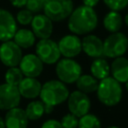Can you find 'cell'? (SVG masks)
I'll return each mask as SVG.
<instances>
[{"label": "cell", "mask_w": 128, "mask_h": 128, "mask_svg": "<svg viewBox=\"0 0 128 128\" xmlns=\"http://www.w3.org/2000/svg\"><path fill=\"white\" fill-rule=\"evenodd\" d=\"M98 14L94 8L80 5L72 11L68 17L67 27L69 31L78 36L92 33L98 26Z\"/></svg>", "instance_id": "6da1fadb"}, {"label": "cell", "mask_w": 128, "mask_h": 128, "mask_svg": "<svg viewBox=\"0 0 128 128\" xmlns=\"http://www.w3.org/2000/svg\"><path fill=\"white\" fill-rule=\"evenodd\" d=\"M96 96L98 101L106 107H114L120 103L123 97V88L121 83L113 77L108 76L99 81Z\"/></svg>", "instance_id": "7a4b0ae2"}, {"label": "cell", "mask_w": 128, "mask_h": 128, "mask_svg": "<svg viewBox=\"0 0 128 128\" xmlns=\"http://www.w3.org/2000/svg\"><path fill=\"white\" fill-rule=\"evenodd\" d=\"M69 94L66 84L58 79H50L42 84L39 98L44 104L56 107L66 102Z\"/></svg>", "instance_id": "3957f363"}, {"label": "cell", "mask_w": 128, "mask_h": 128, "mask_svg": "<svg viewBox=\"0 0 128 128\" xmlns=\"http://www.w3.org/2000/svg\"><path fill=\"white\" fill-rule=\"evenodd\" d=\"M57 79L64 84H74L82 74V66L74 58H60L55 64Z\"/></svg>", "instance_id": "277c9868"}, {"label": "cell", "mask_w": 128, "mask_h": 128, "mask_svg": "<svg viewBox=\"0 0 128 128\" xmlns=\"http://www.w3.org/2000/svg\"><path fill=\"white\" fill-rule=\"evenodd\" d=\"M128 51V37L123 32L109 33L103 40V55L106 58L114 59Z\"/></svg>", "instance_id": "5b68a950"}, {"label": "cell", "mask_w": 128, "mask_h": 128, "mask_svg": "<svg viewBox=\"0 0 128 128\" xmlns=\"http://www.w3.org/2000/svg\"><path fill=\"white\" fill-rule=\"evenodd\" d=\"M73 0H49L43 7V13L54 23L68 19L74 10Z\"/></svg>", "instance_id": "8992f818"}, {"label": "cell", "mask_w": 128, "mask_h": 128, "mask_svg": "<svg viewBox=\"0 0 128 128\" xmlns=\"http://www.w3.org/2000/svg\"><path fill=\"white\" fill-rule=\"evenodd\" d=\"M35 54L44 65H55L61 58L58 44L51 38L39 39L35 44Z\"/></svg>", "instance_id": "52a82bcc"}, {"label": "cell", "mask_w": 128, "mask_h": 128, "mask_svg": "<svg viewBox=\"0 0 128 128\" xmlns=\"http://www.w3.org/2000/svg\"><path fill=\"white\" fill-rule=\"evenodd\" d=\"M66 102L69 112L78 118L89 113L91 109L90 97L88 96V94H85L79 90L70 92Z\"/></svg>", "instance_id": "ba28073f"}, {"label": "cell", "mask_w": 128, "mask_h": 128, "mask_svg": "<svg viewBox=\"0 0 128 128\" xmlns=\"http://www.w3.org/2000/svg\"><path fill=\"white\" fill-rule=\"evenodd\" d=\"M23 57L22 49L13 41L8 40L0 44V62L6 67L18 66Z\"/></svg>", "instance_id": "9c48e42d"}, {"label": "cell", "mask_w": 128, "mask_h": 128, "mask_svg": "<svg viewBox=\"0 0 128 128\" xmlns=\"http://www.w3.org/2000/svg\"><path fill=\"white\" fill-rule=\"evenodd\" d=\"M57 44L60 54L64 58H75L82 52L81 38L73 33L62 36Z\"/></svg>", "instance_id": "30bf717a"}, {"label": "cell", "mask_w": 128, "mask_h": 128, "mask_svg": "<svg viewBox=\"0 0 128 128\" xmlns=\"http://www.w3.org/2000/svg\"><path fill=\"white\" fill-rule=\"evenodd\" d=\"M21 96L17 86L7 83L0 84V110L8 111L19 106Z\"/></svg>", "instance_id": "8fae6325"}, {"label": "cell", "mask_w": 128, "mask_h": 128, "mask_svg": "<svg viewBox=\"0 0 128 128\" xmlns=\"http://www.w3.org/2000/svg\"><path fill=\"white\" fill-rule=\"evenodd\" d=\"M18 67L20 68L24 77L32 78L39 77L44 70L43 62L35 53H27L23 55Z\"/></svg>", "instance_id": "7c38bea8"}, {"label": "cell", "mask_w": 128, "mask_h": 128, "mask_svg": "<svg viewBox=\"0 0 128 128\" xmlns=\"http://www.w3.org/2000/svg\"><path fill=\"white\" fill-rule=\"evenodd\" d=\"M30 27V29L38 39L51 38L54 31L53 22L44 13L34 14Z\"/></svg>", "instance_id": "4fadbf2b"}, {"label": "cell", "mask_w": 128, "mask_h": 128, "mask_svg": "<svg viewBox=\"0 0 128 128\" xmlns=\"http://www.w3.org/2000/svg\"><path fill=\"white\" fill-rule=\"evenodd\" d=\"M17 29L15 16L9 10L0 7V42L12 40Z\"/></svg>", "instance_id": "5bb4252c"}, {"label": "cell", "mask_w": 128, "mask_h": 128, "mask_svg": "<svg viewBox=\"0 0 128 128\" xmlns=\"http://www.w3.org/2000/svg\"><path fill=\"white\" fill-rule=\"evenodd\" d=\"M82 52L89 58L95 59L99 57H104L103 55V40L95 34L84 35L81 39Z\"/></svg>", "instance_id": "9a60e30c"}, {"label": "cell", "mask_w": 128, "mask_h": 128, "mask_svg": "<svg viewBox=\"0 0 128 128\" xmlns=\"http://www.w3.org/2000/svg\"><path fill=\"white\" fill-rule=\"evenodd\" d=\"M42 83L37 78L24 77L17 86L21 98L34 100L40 95Z\"/></svg>", "instance_id": "2e32d148"}, {"label": "cell", "mask_w": 128, "mask_h": 128, "mask_svg": "<svg viewBox=\"0 0 128 128\" xmlns=\"http://www.w3.org/2000/svg\"><path fill=\"white\" fill-rule=\"evenodd\" d=\"M4 122L5 128H28L29 120L24 109L17 106L6 111Z\"/></svg>", "instance_id": "e0dca14e"}, {"label": "cell", "mask_w": 128, "mask_h": 128, "mask_svg": "<svg viewBox=\"0 0 128 128\" xmlns=\"http://www.w3.org/2000/svg\"><path fill=\"white\" fill-rule=\"evenodd\" d=\"M110 75L116 81L124 84L128 81V58L120 56L110 63Z\"/></svg>", "instance_id": "ac0fdd59"}, {"label": "cell", "mask_w": 128, "mask_h": 128, "mask_svg": "<svg viewBox=\"0 0 128 128\" xmlns=\"http://www.w3.org/2000/svg\"><path fill=\"white\" fill-rule=\"evenodd\" d=\"M12 40L23 50V49H30L35 46L36 44V36L32 32L30 28L22 27L18 28L15 32Z\"/></svg>", "instance_id": "d6986e66"}, {"label": "cell", "mask_w": 128, "mask_h": 128, "mask_svg": "<svg viewBox=\"0 0 128 128\" xmlns=\"http://www.w3.org/2000/svg\"><path fill=\"white\" fill-rule=\"evenodd\" d=\"M123 16L119 11L109 10L103 17L102 25L108 33H115L123 27Z\"/></svg>", "instance_id": "ffe728a7"}, {"label": "cell", "mask_w": 128, "mask_h": 128, "mask_svg": "<svg viewBox=\"0 0 128 128\" xmlns=\"http://www.w3.org/2000/svg\"><path fill=\"white\" fill-rule=\"evenodd\" d=\"M90 74L100 81L110 76V64L104 57L95 58L90 64Z\"/></svg>", "instance_id": "44dd1931"}, {"label": "cell", "mask_w": 128, "mask_h": 128, "mask_svg": "<svg viewBox=\"0 0 128 128\" xmlns=\"http://www.w3.org/2000/svg\"><path fill=\"white\" fill-rule=\"evenodd\" d=\"M75 84L77 90L85 94H91L96 92L99 81L96 78H94L91 74H81V76L78 78Z\"/></svg>", "instance_id": "7402d4cb"}, {"label": "cell", "mask_w": 128, "mask_h": 128, "mask_svg": "<svg viewBox=\"0 0 128 128\" xmlns=\"http://www.w3.org/2000/svg\"><path fill=\"white\" fill-rule=\"evenodd\" d=\"M26 116L28 120L31 121H36L42 118V116L45 114L44 112V103L41 100H31L25 107L24 109Z\"/></svg>", "instance_id": "603a6c76"}, {"label": "cell", "mask_w": 128, "mask_h": 128, "mask_svg": "<svg viewBox=\"0 0 128 128\" xmlns=\"http://www.w3.org/2000/svg\"><path fill=\"white\" fill-rule=\"evenodd\" d=\"M23 78H24V75L18 66L8 67V69L6 70V72L4 74L5 83L13 85V86H18Z\"/></svg>", "instance_id": "cb8c5ba5"}, {"label": "cell", "mask_w": 128, "mask_h": 128, "mask_svg": "<svg viewBox=\"0 0 128 128\" xmlns=\"http://www.w3.org/2000/svg\"><path fill=\"white\" fill-rule=\"evenodd\" d=\"M78 128H102L101 121L93 113H87L79 118Z\"/></svg>", "instance_id": "d4e9b609"}, {"label": "cell", "mask_w": 128, "mask_h": 128, "mask_svg": "<svg viewBox=\"0 0 128 128\" xmlns=\"http://www.w3.org/2000/svg\"><path fill=\"white\" fill-rule=\"evenodd\" d=\"M33 17H34V14L32 12H30L26 8H21L17 11L15 15V20L18 25L22 27H27L31 24Z\"/></svg>", "instance_id": "484cf974"}, {"label": "cell", "mask_w": 128, "mask_h": 128, "mask_svg": "<svg viewBox=\"0 0 128 128\" xmlns=\"http://www.w3.org/2000/svg\"><path fill=\"white\" fill-rule=\"evenodd\" d=\"M109 10L122 11L128 6V0H102Z\"/></svg>", "instance_id": "4316f807"}, {"label": "cell", "mask_w": 128, "mask_h": 128, "mask_svg": "<svg viewBox=\"0 0 128 128\" xmlns=\"http://www.w3.org/2000/svg\"><path fill=\"white\" fill-rule=\"evenodd\" d=\"M78 122L79 118L70 112L65 114L60 120V123L63 128H78Z\"/></svg>", "instance_id": "83f0119b"}, {"label": "cell", "mask_w": 128, "mask_h": 128, "mask_svg": "<svg viewBox=\"0 0 128 128\" xmlns=\"http://www.w3.org/2000/svg\"><path fill=\"white\" fill-rule=\"evenodd\" d=\"M43 7L44 5L40 0H27L25 5V8L28 9L33 14L41 13V11H43Z\"/></svg>", "instance_id": "f1b7e54d"}, {"label": "cell", "mask_w": 128, "mask_h": 128, "mask_svg": "<svg viewBox=\"0 0 128 128\" xmlns=\"http://www.w3.org/2000/svg\"><path fill=\"white\" fill-rule=\"evenodd\" d=\"M41 128H63L60 121L56 119H48L44 121L41 125Z\"/></svg>", "instance_id": "f546056e"}, {"label": "cell", "mask_w": 128, "mask_h": 128, "mask_svg": "<svg viewBox=\"0 0 128 128\" xmlns=\"http://www.w3.org/2000/svg\"><path fill=\"white\" fill-rule=\"evenodd\" d=\"M9 2H10V4L13 7L21 9V8H24L25 7L27 0H9Z\"/></svg>", "instance_id": "4dcf8cb0"}, {"label": "cell", "mask_w": 128, "mask_h": 128, "mask_svg": "<svg viewBox=\"0 0 128 128\" xmlns=\"http://www.w3.org/2000/svg\"><path fill=\"white\" fill-rule=\"evenodd\" d=\"M81 1H82L83 5L88 6V7H92V8L96 7L100 2V0H81Z\"/></svg>", "instance_id": "1f68e13d"}, {"label": "cell", "mask_w": 128, "mask_h": 128, "mask_svg": "<svg viewBox=\"0 0 128 128\" xmlns=\"http://www.w3.org/2000/svg\"><path fill=\"white\" fill-rule=\"evenodd\" d=\"M54 108H55V107H53V106H51V105L44 104V112H45V114H51V113L54 111Z\"/></svg>", "instance_id": "d6a6232c"}, {"label": "cell", "mask_w": 128, "mask_h": 128, "mask_svg": "<svg viewBox=\"0 0 128 128\" xmlns=\"http://www.w3.org/2000/svg\"><path fill=\"white\" fill-rule=\"evenodd\" d=\"M0 128H5V122H4V118H2L0 116Z\"/></svg>", "instance_id": "836d02e7"}, {"label": "cell", "mask_w": 128, "mask_h": 128, "mask_svg": "<svg viewBox=\"0 0 128 128\" xmlns=\"http://www.w3.org/2000/svg\"><path fill=\"white\" fill-rule=\"evenodd\" d=\"M123 21H124V24L128 27V12L126 13V15L124 16V18H123Z\"/></svg>", "instance_id": "e575fe53"}, {"label": "cell", "mask_w": 128, "mask_h": 128, "mask_svg": "<svg viewBox=\"0 0 128 128\" xmlns=\"http://www.w3.org/2000/svg\"><path fill=\"white\" fill-rule=\"evenodd\" d=\"M124 86H125V89H126V91L128 92V81L124 83Z\"/></svg>", "instance_id": "d590c367"}, {"label": "cell", "mask_w": 128, "mask_h": 128, "mask_svg": "<svg viewBox=\"0 0 128 128\" xmlns=\"http://www.w3.org/2000/svg\"><path fill=\"white\" fill-rule=\"evenodd\" d=\"M40 1L42 2V4H43V5H45V4H46V3H47L49 0H40Z\"/></svg>", "instance_id": "8d00e7d4"}, {"label": "cell", "mask_w": 128, "mask_h": 128, "mask_svg": "<svg viewBox=\"0 0 128 128\" xmlns=\"http://www.w3.org/2000/svg\"><path fill=\"white\" fill-rule=\"evenodd\" d=\"M107 128H120V127L115 126V125H112V126H109V127H107Z\"/></svg>", "instance_id": "74e56055"}]
</instances>
